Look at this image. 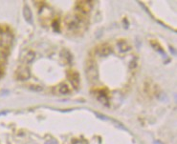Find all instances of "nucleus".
Masks as SVG:
<instances>
[{
	"label": "nucleus",
	"instance_id": "7",
	"mask_svg": "<svg viewBox=\"0 0 177 144\" xmlns=\"http://www.w3.org/2000/svg\"><path fill=\"white\" fill-rule=\"evenodd\" d=\"M23 16L28 23H31L33 21V17H32V11L30 10V8L28 6H24L23 8Z\"/></svg>",
	"mask_w": 177,
	"mask_h": 144
},
{
	"label": "nucleus",
	"instance_id": "3",
	"mask_svg": "<svg viewBox=\"0 0 177 144\" xmlns=\"http://www.w3.org/2000/svg\"><path fill=\"white\" fill-rule=\"evenodd\" d=\"M54 90H55V93L56 94L62 95V96L67 95V94L70 93V87L66 83H60V84H58Z\"/></svg>",
	"mask_w": 177,
	"mask_h": 144
},
{
	"label": "nucleus",
	"instance_id": "6",
	"mask_svg": "<svg viewBox=\"0 0 177 144\" xmlns=\"http://www.w3.org/2000/svg\"><path fill=\"white\" fill-rule=\"evenodd\" d=\"M98 52L100 56H107L111 52V47L108 44H103L99 47Z\"/></svg>",
	"mask_w": 177,
	"mask_h": 144
},
{
	"label": "nucleus",
	"instance_id": "1",
	"mask_svg": "<svg viewBox=\"0 0 177 144\" xmlns=\"http://www.w3.org/2000/svg\"><path fill=\"white\" fill-rule=\"evenodd\" d=\"M92 9V2L90 1H78L76 3V10L78 11V14L84 16L87 12H89Z\"/></svg>",
	"mask_w": 177,
	"mask_h": 144
},
{
	"label": "nucleus",
	"instance_id": "10",
	"mask_svg": "<svg viewBox=\"0 0 177 144\" xmlns=\"http://www.w3.org/2000/svg\"><path fill=\"white\" fill-rule=\"evenodd\" d=\"M155 144H162V143H160V142H158V141H156V142H155Z\"/></svg>",
	"mask_w": 177,
	"mask_h": 144
},
{
	"label": "nucleus",
	"instance_id": "8",
	"mask_svg": "<svg viewBox=\"0 0 177 144\" xmlns=\"http://www.w3.org/2000/svg\"><path fill=\"white\" fill-rule=\"evenodd\" d=\"M118 47H119L120 51H122V52H128L130 49V45L124 40H121L118 43Z\"/></svg>",
	"mask_w": 177,
	"mask_h": 144
},
{
	"label": "nucleus",
	"instance_id": "2",
	"mask_svg": "<svg viewBox=\"0 0 177 144\" xmlns=\"http://www.w3.org/2000/svg\"><path fill=\"white\" fill-rule=\"evenodd\" d=\"M86 72L87 75L89 78H92V80H94L97 76V68L96 65L93 60H89L86 64Z\"/></svg>",
	"mask_w": 177,
	"mask_h": 144
},
{
	"label": "nucleus",
	"instance_id": "4",
	"mask_svg": "<svg viewBox=\"0 0 177 144\" xmlns=\"http://www.w3.org/2000/svg\"><path fill=\"white\" fill-rule=\"evenodd\" d=\"M16 77L20 80H26L30 77L29 69L26 67H20L16 72Z\"/></svg>",
	"mask_w": 177,
	"mask_h": 144
},
{
	"label": "nucleus",
	"instance_id": "9",
	"mask_svg": "<svg viewBox=\"0 0 177 144\" xmlns=\"http://www.w3.org/2000/svg\"><path fill=\"white\" fill-rule=\"evenodd\" d=\"M34 57H35L34 53H29V54L26 56V57H25V59H26V62H30V61H32V60L34 59Z\"/></svg>",
	"mask_w": 177,
	"mask_h": 144
},
{
	"label": "nucleus",
	"instance_id": "5",
	"mask_svg": "<svg viewBox=\"0 0 177 144\" xmlns=\"http://www.w3.org/2000/svg\"><path fill=\"white\" fill-rule=\"evenodd\" d=\"M69 80L71 82V84L73 85L74 88H78L79 87V83H80V78H79V74L76 72H72L69 74Z\"/></svg>",
	"mask_w": 177,
	"mask_h": 144
}]
</instances>
